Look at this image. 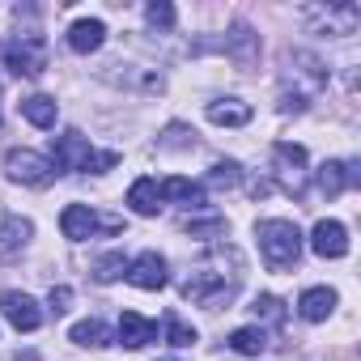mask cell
<instances>
[{"mask_svg":"<svg viewBox=\"0 0 361 361\" xmlns=\"http://www.w3.org/2000/svg\"><path fill=\"white\" fill-rule=\"evenodd\" d=\"M234 289H238V281H226V276H221V272H213V268H200V272H196V276H188V285H183V293H188L192 302L209 306V310L226 306V302L234 298Z\"/></svg>","mask_w":361,"mask_h":361,"instance_id":"obj_3","label":"cell"},{"mask_svg":"<svg viewBox=\"0 0 361 361\" xmlns=\"http://www.w3.org/2000/svg\"><path fill=\"white\" fill-rule=\"evenodd\" d=\"M157 192H161V200H174V204H200V200H204L192 178H166Z\"/></svg>","mask_w":361,"mask_h":361,"instance_id":"obj_19","label":"cell"},{"mask_svg":"<svg viewBox=\"0 0 361 361\" xmlns=\"http://www.w3.org/2000/svg\"><path fill=\"white\" fill-rule=\"evenodd\" d=\"M234 353H243V357H259L264 348H268V331L264 327H238V331H230V340H226Z\"/></svg>","mask_w":361,"mask_h":361,"instance_id":"obj_18","label":"cell"},{"mask_svg":"<svg viewBox=\"0 0 361 361\" xmlns=\"http://www.w3.org/2000/svg\"><path fill=\"white\" fill-rule=\"evenodd\" d=\"M310 251L319 259H344L348 255V230L340 221H314L310 230Z\"/></svg>","mask_w":361,"mask_h":361,"instance_id":"obj_7","label":"cell"},{"mask_svg":"<svg viewBox=\"0 0 361 361\" xmlns=\"http://www.w3.org/2000/svg\"><path fill=\"white\" fill-rule=\"evenodd\" d=\"M13 361H39V353H13Z\"/></svg>","mask_w":361,"mask_h":361,"instance_id":"obj_29","label":"cell"},{"mask_svg":"<svg viewBox=\"0 0 361 361\" xmlns=\"http://www.w3.org/2000/svg\"><path fill=\"white\" fill-rule=\"evenodd\" d=\"M238 178H243L238 161H213V170H209V183H213V188H234Z\"/></svg>","mask_w":361,"mask_h":361,"instance_id":"obj_23","label":"cell"},{"mask_svg":"<svg viewBox=\"0 0 361 361\" xmlns=\"http://www.w3.org/2000/svg\"><path fill=\"white\" fill-rule=\"evenodd\" d=\"M68 340L81 344V348H106V344H111V331H106V323H98V319H81V323H73Z\"/></svg>","mask_w":361,"mask_h":361,"instance_id":"obj_17","label":"cell"},{"mask_svg":"<svg viewBox=\"0 0 361 361\" xmlns=\"http://www.w3.org/2000/svg\"><path fill=\"white\" fill-rule=\"evenodd\" d=\"M255 238H259V255H264V264L272 272L293 268L298 255H302V230L293 221H259Z\"/></svg>","mask_w":361,"mask_h":361,"instance_id":"obj_1","label":"cell"},{"mask_svg":"<svg viewBox=\"0 0 361 361\" xmlns=\"http://www.w3.org/2000/svg\"><path fill=\"white\" fill-rule=\"evenodd\" d=\"M26 234H30V221L9 217V221H5V230H0V251H18V247L26 243Z\"/></svg>","mask_w":361,"mask_h":361,"instance_id":"obj_22","label":"cell"},{"mask_svg":"<svg viewBox=\"0 0 361 361\" xmlns=\"http://www.w3.org/2000/svg\"><path fill=\"white\" fill-rule=\"evenodd\" d=\"M18 106H22V115H26L35 128H56V115H60L56 98H47V94H30V98H22Z\"/></svg>","mask_w":361,"mask_h":361,"instance_id":"obj_15","label":"cell"},{"mask_svg":"<svg viewBox=\"0 0 361 361\" xmlns=\"http://www.w3.org/2000/svg\"><path fill=\"white\" fill-rule=\"evenodd\" d=\"M51 153H56V161H51L56 170H90V161H94V149L85 145L81 132H64V136H56Z\"/></svg>","mask_w":361,"mask_h":361,"instance_id":"obj_6","label":"cell"},{"mask_svg":"<svg viewBox=\"0 0 361 361\" xmlns=\"http://www.w3.org/2000/svg\"><path fill=\"white\" fill-rule=\"evenodd\" d=\"M251 310H255L259 319H268V323H285V302H281V298H272V293H259Z\"/></svg>","mask_w":361,"mask_h":361,"instance_id":"obj_24","label":"cell"},{"mask_svg":"<svg viewBox=\"0 0 361 361\" xmlns=\"http://www.w3.org/2000/svg\"><path fill=\"white\" fill-rule=\"evenodd\" d=\"M149 340H157V323H149L136 310H123V319H119V344L123 348H145Z\"/></svg>","mask_w":361,"mask_h":361,"instance_id":"obj_12","label":"cell"},{"mask_svg":"<svg viewBox=\"0 0 361 361\" xmlns=\"http://www.w3.org/2000/svg\"><path fill=\"white\" fill-rule=\"evenodd\" d=\"M102 43H106V26H102L98 18H81V22L68 26V47H73V51L90 56V51H98Z\"/></svg>","mask_w":361,"mask_h":361,"instance_id":"obj_11","label":"cell"},{"mask_svg":"<svg viewBox=\"0 0 361 361\" xmlns=\"http://www.w3.org/2000/svg\"><path fill=\"white\" fill-rule=\"evenodd\" d=\"M128 204H132L136 217H157V209H161L157 178H136V183L128 188Z\"/></svg>","mask_w":361,"mask_h":361,"instance_id":"obj_14","label":"cell"},{"mask_svg":"<svg viewBox=\"0 0 361 361\" xmlns=\"http://www.w3.org/2000/svg\"><path fill=\"white\" fill-rule=\"evenodd\" d=\"M0 64L18 77H39L47 68V43L39 35H18L13 43H0Z\"/></svg>","mask_w":361,"mask_h":361,"instance_id":"obj_2","label":"cell"},{"mask_svg":"<svg viewBox=\"0 0 361 361\" xmlns=\"http://www.w3.org/2000/svg\"><path fill=\"white\" fill-rule=\"evenodd\" d=\"M123 276H128V285H136V289H149V293H153V289H161V285H166V259H161L157 251H140V255L128 264V272H123Z\"/></svg>","mask_w":361,"mask_h":361,"instance_id":"obj_8","label":"cell"},{"mask_svg":"<svg viewBox=\"0 0 361 361\" xmlns=\"http://www.w3.org/2000/svg\"><path fill=\"white\" fill-rule=\"evenodd\" d=\"M123 272H128V264H123V255H119V251H111V255H102V259L94 264V276H98L102 285H111V281H119Z\"/></svg>","mask_w":361,"mask_h":361,"instance_id":"obj_21","label":"cell"},{"mask_svg":"<svg viewBox=\"0 0 361 361\" xmlns=\"http://www.w3.org/2000/svg\"><path fill=\"white\" fill-rule=\"evenodd\" d=\"M276 157H281L285 166H293V170H298V166H306V149H302V145H289V140H281V145H276Z\"/></svg>","mask_w":361,"mask_h":361,"instance_id":"obj_26","label":"cell"},{"mask_svg":"<svg viewBox=\"0 0 361 361\" xmlns=\"http://www.w3.org/2000/svg\"><path fill=\"white\" fill-rule=\"evenodd\" d=\"M188 230H192V238H209V234H226V221L221 217H213V221H188Z\"/></svg>","mask_w":361,"mask_h":361,"instance_id":"obj_27","label":"cell"},{"mask_svg":"<svg viewBox=\"0 0 361 361\" xmlns=\"http://www.w3.org/2000/svg\"><path fill=\"white\" fill-rule=\"evenodd\" d=\"M5 166H9V174L18 178V183H26V188H47L51 178H56V166L43 153H35V149H13Z\"/></svg>","mask_w":361,"mask_h":361,"instance_id":"obj_4","label":"cell"},{"mask_svg":"<svg viewBox=\"0 0 361 361\" xmlns=\"http://www.w3.org/2000/svg\"><path fill=\"white\" fill-rule=\"evenodd\" d=\"M298 310H302V319H306V323H323V319L336 310V289H323V285L306 289V293L298 298Z\"/></svg>","mask_w":361,"mask_h":361,"instance_id":"obj_13","label":"cell"},{"mask_svg":"<svg viewBox=\"0 0 361 361\" xmlns=\"http://www.w3.org/2000/svg\"><path fill=\"white\" fill-rule=\"evenodd\" d=\"M60 230H64L68 243H85L94 230H102V217H98L90 204H68V209L60 213Z\"/></svg>","mask_w":361,"mask_h":361,"instance_id":"obj_9","label":"cell"},{"mask_svg":"<svg viewBox=\"0 0 361 361\" xmlns=\"http://www.w3.org/2000/svg\"><path fill=\"white\" fill-rule=\"evenodd\" d=\"M166 340H170L174 348H192V344H196V327H188L178 314H166Z\"/></svg>","mask_w":361,"mask_h":361,"instance_id":"obj_20","label":"cell"},{"mask_svg":"<svg viewBox=\"0 0 361 361\" xmlns=\"http://www.w3.org/2000/svg\"><path fill=\"white\" fill-rule=\"evenodd\" d=\"M357 161H323L319 166V188L327 192V196H340V192H348V188H357Z\"/></svg>","mask_w":361,"mask_h":361,"instance_id":"obj_10","label":"cell"},{"mask_svg":"<svg viewBox=\"0 0 361 361\" xmlns=\"http://www.w3.org/2000/svg\"><path fill=\"white\" fill-rule=\"evenodd\" d=\"M0 314H5L18 331H39V323H43L39 302H35L30 293H18V289H5V293H0Z\"/></svg>","mask_w":361,"mask_h":361,"instance_id":"obj_5","label":"cell"},{"mask_svg":"<svg viewBox=\"0 0 361 361\" xmlns=\"http://www.w3.org/2000/svg\"><path fill=\"white\" fill-rule=\"evenodd\" d=\"M47 302H51V314H64V310H68V302H73V289H68V285H60V289H51V298H47Z\"/></svg>","mask_w":361,"mask_h":361,"instance_id":"obj_28","label":"cell"},{"mask_svg":"<svg viewBox=\"0 0 361 361\" xmlns=\"http://www.w3.org/2000/svg\"><path fill=\"white\" fill-rule=\"evenodd\" d=\"M145 18H149V26H157V30H170V26H174V5H166V0H153V5L145 9Z\"/></svg>","mask_w":361,"mask_h":361,"instance_id":"obj_25","label":"cell"},{"mask_svg":"<svg viewBox=\"0 0 361 361\" xmlns=\"http://www.w3.org/2000/svg\"><path fill=\"white\" fill-rule=\"evenodd\" d=\"M209 119L221 128H243V123H251V106L238 98H221V102H209Z\"/></svg>","mask_w":361,"mask_h":361,"instance_id":"obj_16","label":"cell"}]
</instances>
